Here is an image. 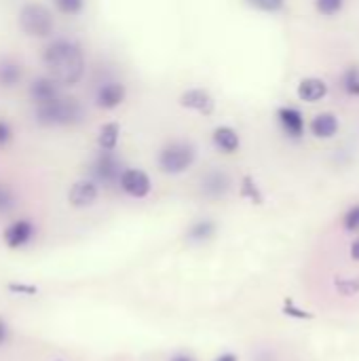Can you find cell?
<instances>
[{"label":"cell","mask_w":359,"mask_h":361,"mask_svg":"<svg viewBox=\"0 0 359 361\" xmlns=\"http://www.w3.org/2000/svg\"><path fill=\"white\" fill-rule=\"evenodd\" d=\"M13 292H23V294H36V288H25V286H11Z\"/></svg>","instance_id":"f546056e"},{"label":"cell","mask_w":359,"mask_h":361,"mask_svg":"<svg viewBox=\"0 0 359 361\" xmlns=\"http://www.w3.org/2000/svg\"><path fill=\"white\" fill-rule=\"evenodd\" d=\"M23 78V66L15 57H0V89H15Z\"/></svg>","instance_id":"4fadbf2b"},{"label":"cell","mask_w":359,"mask_h":361,"mask_svg":"<svg viewBox=\"0 0 359 361\" xmlns=\"http://www.w3.org/2000/svg\"><path fill=\"white\" fill-rule=\"evenodd\" d=\"M336 290L343 296H353L359 292V277H349V279H336Z\"/></svg>","instance_id":"603a6c76"},{"label":"cell","mask_w":359,"mask_h":361,"mask_svg":"<svg viewBox=\"0 0 359 361\" xmlns=\"http://www.w3.org/2000/svg\"><path fill=\"white\" fill-rule=\"evenodd\" d=\"M343 4H345V0H315L317 11H320L322 15H326V17L336 15V13L343 8Z\"/></svg>","instance_id":"7402d4cb"},{"label":"cell","mask_w":359,"mask_h":361,"mask_svg":"<svg viewBox=\"0 0 359 361\" xmlns=\"http://www.w3.org/2000/svg\"><path fill=\"white\" fill-rule=\"evenodd\" d=\"M36 228L30 220H15L13 224H8L2 233V239L4 243L11 247V250H17V247H23L32 241Z\"/></svg>","instance_id":"8fae6325"},{"label":"cell","mask_w":359,"mask_h":361,"mask_svg":"<svg viewBox=\"0 0 359 361\" xmlns=\"http://www.w3.org/2000/svg\"><path fill=\"white\" fill-rule=\"evenodd\" d=\"M171 361H195L193 357H188V355H176V357H171Z\"/></svg>","instance_id":"d6a6232c"},{"label":"cell","mask_w":359,"mask_h":361,"mask_svg":"<svg viewBox=\"0 0 359 361\" xmlns=\"http://www.w3.org/2000/svg\"><path fill=\"white\" fill-rule=\"evenodd\" d=\"M311 131H313V135H317L320 140H328V137L336 135V131H339V118H336L334 114H328V112H326V114H320V116L313 118Z\"/></svg>","instance_id":"e0dca14e"},{"label":"cell","mask_w":359,"mask_h":361,"mask_svg":"<svg viewBox=\"0 0 359 361\" xmlns=\"http://www.w3.org/2000/svg\"><path fill=\"white\" fill-rule=\"evenodd\" d=\"M125 97H127V89H125V85L121 80L108 78V80L99 82L97 89H95V104L99 108H104V110L118 108L125 102Z\"/></svg>","instance_id":"52a82bcc"},{"label":"cell","mask_w":359,"mask_h":361,"mask_svg":"<svg viewBox=\"0 0 359 361\" xmlns=\"http://www.w3.org/2000/svg\"><path fill=\"white\" fill-rule=\"evenodd\" d=\"M195 161H197V148H195V144H190L186 140H174V142L165 144L157 157L159 169L169 176L184 173L188 167H193Z\"/></svg>","instance_id":"3957f363"},{"label":"cell","mask_w":359,"mask_h":361,"mask_svg":"<svg viewBox=\"0 0 359 361\" xmlns=\"http://www.w3.org/2000/svg\"><path fill=\"white\" fill-rule=\"evenodd\" d=\"M351 258L359 262V237L353 241V245H351Z\"/></svg>","instance_id":"4dcf8cb0"},{"label":"cell","mask_w":359,"mask_h":361,"mask_svg":"<svg viewBox=\"0 0 359 361\" xmlns=\"http://www.w3.org/2000/svg\"><path fill=\"white\" fill-rule=\"evenodd\" d=\"M11 140H13V129H11V125H8L4 118H0V148H4Z\"/></svg>","instance_id":"83f0119b"},{"label":"cell","mask_w":359,"mask_h":361,"mask_svg":"<svg viewBox=\"0 0 359 361\" xmlns=\"http://www.w3.org/2000/svg\"><path fill=\"white\" fill-rule=\"evenodd\" d=\"M42 63L59 85H76L85 76L83 49L70 38H55L42 51Z\"/></svg>","instance_id":"6da1fadb"},{"label":"cell","mask_w":359,"mask_h":361,"mask_svg":"<svg viewBox=\"0 0 359 361\" xmlns=\"http://www.w3.org/2000/svg\"><path fill=\"white\" fill-rule=\"evenodd\" d=\"M59 87H61V85H59L55 78H51V76H40V78L32 80L28 93H30L32 104H42V102H49V99L59 97V95H61Z\"/></svg>","instance_id":"7c38bea8"},{"label":"cell","mask_w":359,"mask_h":361,"mask_svg":"<svg viewBox=\"0 0 359 361\" xmlns=\"http://www.w3.org/2000/svg\"><path fill=\"white\" fill-rule=\"evenodd\" d=\"M277 118L281 129L290 135V137H303L305 133V118L296 108H279L277 110Z\"/></svg>","instance_id":"5bb4252c"},{"label":"cell","mask_w":359,"mask_h":361,"mask_svg":"<svg viewBox=\"0 0 359 361\" xmlns=\"http://www.w3.org/2000/svg\"><path fill=\"white\" fill-rule=\"evenodd\" d=\"M180 106L182 108H188L193 112H199L203 116H209L214 110H216V102L212 97L209 91L201 89V87H193V89H186L182 95H180Z\"/></svg>","instance_id":"ba28073f"},{"label":"cell","mask_w":359,"mask_h":361,"mask_svg":"<svg viewBox=\"0 0 359 361\" xmlns=\"http://www.w3.org/2000/svg\"><path fill=\"white\" fill-rule=\"evenodd\" d=\"M214 233H216V224L212 220H199L188 228L186 237L193 243H205V241H209L214 237Z\"/></svg>","instance_id":"d6986e66"},{"label":"cell","mask_w":359,"mask_h":361,"mask_svg":"<svg viewBox=\"0 0 359 361\" xmlns=\"http://www.w3.org/2000/svg\"><path fill=\"white\" fill-rule=\"evenodd\" d=\"M19 27L23 34L32 38H47L53 34V27H55L53 13L44 4H38V2L23 4L19 11Z\"/></svg>","instance_id":"277c9868"},{"label":"cell","mask_w":359,"mask_h":361,"mask_svg":"<svg viewBox=\"0 0 359 361\" xmlns=\"http://www.w3.org/2000/svg\"><path fill=\"white\" fill-rule=\"evenodd\" d=\"M53 6L57 8V13L66 17H76L85 11L87 0H53Z\"/></svg>","instance_id":"ffe728a7"},{"label":"cell","mask_w":359,"mask_h":361,"mask_svg":"<svg viewBox=\"0 0 359 361\" xmlns=\"http://www.w3.org/2000/svg\"><path fill=\"white\" fill-rule=\"evenodd\" d=\"M97 195H99L97 184H95L91 178H85V180H78V182L72 184V188H70V192H68V201H70L72 207L83 209V207L93 205L95 199H97Z\"/></svg>","instance_id":"30bf717a"},{"label":"cell","mask_w":359,"mask_h":361,"mask_svg":"<svg viewBox=\"0 0 359 361\" xmlns=\"http://www.w3.org/2000/svg\"><path fill=\"white\" fill-rule=\"evenodd\" d=\"M231 190V178L222 169H209L201 178V192L207 199H222Z\"/></svg>","instance_id":"9c48e42d"},{"label":"cell","mask_w":359,"mask_h":361,"mask_svg":"<svg viewBox=\"0 0 359 361\" xmlns=\"http://www.w3.org/2000/svg\"><path fill=\"white\" fill-rule=\"evenodd\" d=\"M216 361H237V357L233 353H226V355H220Z\"/></svg>","instance_id":"1f68e13d"},{"label":"cell","mask_w":359,"mask_h":361,"mask_svg":"<svg viewBox=\"0 0 359 361\" xmlns=\"http://www.w3.org/2000/svg\"><path fill=\"white\" fill-rule=\"evenodd\" d=\"M15 207V195L8 186L0 182V214H8Z\"/></svg>","instance_id":"cb8c5ba5"},{"label":"cell","mask_w":359,"mask_h":361,"mask_svg":"<svg viewBox=\"0 0 359 361\" xmlns=\"http://www.w3.org/2000/svg\"><path fill=\"white\" fill-rule=\"evenodd\" d=\"M34 121L40 127H76L85 121V108L76 97H55L34 104Z\"/></svg>","instance_id":"7a4b0ae2"},{"label":"cell","mask_w":359,"mask_h":361,"mask_svg":"<svg viewBox=\"0 0 359 361\" xmlns=\"http://www.w3.org/2000/svg\"><path fill=\"white\" fill-rule=\"evenodd\" d=\"M343 224H345V228H347L349 233H359V205H353V207L345 214Z\"/></svg>","instance_id":"484cf974"},{"label":"cell","mask_w":359,"mask_h":361,"mask_svg":"<svg viewBox=\"0 0 359 361\" xmlns=\"http://www.w3.org/2000/svg\"><path fill=\"white\" fill-rule=\"evenodd\" d=\"M252 6L264 11V13H279L286 4V0H248Z\"/></svg>","instance_id":"d4e9b609"},{"label":"cell","mask_w":359,"mask_h":361,"mask_svg":"<svg viewBox=\"0 0 359 361\" xmlns=\"http://www.w3.org/2000/svg\"><path fill=\"white\" fill-rule=\"evenodd\" d=\"M343 89L345 93L359 97V70L358 68H349L345 74H343Z\"/></svg>","instance_id":"44dd1931"},{"label":"cell","mask_w":359,"mask_h":361,"mask_svg":"<svg viewBox=\"0 0 359 361\" xmlns=\"http://www.w3.org/2000/svg\"><path fill=\"white\" fill-rule=\"evenodd\" d=\"M118 186L123 188V192H127L133 199L148 197L150 195V188H152L148 173L142 171V169H131V167H125V171L118 178Z\"/></svg>","instance_id":"8992f818"},{"label":"cell","mask_w":359,"mask_h":361,"mask_svg":"<svg viewBox=\"0 0 359 361\" xmlns=\"http://www.w3.org/2000/svg\"><path fill=\"white\" fill-rule=\"evenodd\" d=\"M241 192H243V197H248V199H252V201L260 203V190H258V186L254 184V180H252V178H243Z\"/></svg>","instance_id":"4316f807"},{"label":"cell","mask_w":359,"mask_h":361,"mask_svg":"<svg viewBox=\"0 0 359 361\" xmlns=\"http://www.w3.org/2000/svg\"><path fill=\"white\" fill-rule=\"evenodd\" d=\"M212 140H214V146H216L220 152H226V154L237 152V150H239V146H241L239 133H237L233 127H226V125L218 127V129L214 131Z\"/></svg>","instance_id":"9a60e30c"},{"label":"cell","mask_w":359,"mask_h":361,"mask_svg":"<svg viewBox=\"0 0 359 361\" xmlns=\"http://www.w3.org/2000/svg\"><path fill=\"white\" fill-rule=\"evenodd\" d=\"M6 341H8V326L4 319H0V347L6 345Z\"/></svg>","instance_id":"f1b7e54d"},{"label":"cell","mask_w":359,"mask_h":361,"mask_svg":"<svg viewBox=\"0 0 359 361\" xmlns=\"http://www.w3.org/2000/svg\"><path fill=\"white\" fill-rule=\"evenodd\" d=\"M123 171H125L123 161L114 154V150H110V152L108 150H99L97 157L89 165L91 180L95 184H106V186L118 184V178H121Z\"/></svg>","instance_id":"5b68a950"},{"label":"cell","mask_w":359,"mask_h":361,"mask_svg":"<svg viewBox=\"0 0 359 361\" xmlns=\"http://www.w3.org/2000/svg\"><path fill=\"white\" fill-rule=\"evenodd\" d=\"M328 93V87L322 78H305L298 85V97L303 102H320Z\"/></svg>","instance_id":"2e32d148"},{"label":"cell","mask_w":359,"mask_h":361,"mask_svg":"<svg viewBox=\"0 0 359 361\" xmlns=\"http://www.w3.org/2000/svg\"><path fill=\"white\" fill-rule=\"evenodd\" d=\"M118 137H121V127L118 123H106L99 127V135H97V146L99 150H116L118 146Z\"/></svg>","instance_id":"ac0fdd59"}]
</instances>
